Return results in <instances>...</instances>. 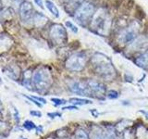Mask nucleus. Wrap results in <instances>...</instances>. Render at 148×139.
Wrapping results in <instances>:
<instances>
[{"label":"nucleus","mask_w":148,"mask_h":139,"mask_svg":"<svg viewBox=\"0 0 148 139\" xmlns=\"http://www.w3.org/2000/svg\"><path fill=\"white\" fill-rule=\"evenodd\" d=\"M92 67L97 74L105 79H110L114 76L115 69L112 61L108 57L102 53H95L91 59Z\"/></svg>","instance_id":"1"},{"label":"nucleus","mask_w":148,"mask_h":139,"mask_svg":"<svg viewBox=\"0 0 148 139\" xmlns=\"http://www.w3.org/2000/svg\"><path fill=\"white\" fill-rule=\"evenodd\" d=\"M90 27L97 34H100L102 35L108 34L111 27V19L105 8H99L95 13L90 22Z\"/></svg>","instance_id":"2"},{"label":"nucleus","mask_w":148,"mask_h":139,"mask_svg":"<svg viewBox=\"0 0 148 139\" xmlns=\"http://www.w3.org/2000/svg\"><path fill=\"white\" fill-rule=\"evenodd\" d=\"M51 83H52V75L47 68H39L32 73V86L35 87L37 91H45L49 88Z\"/></svg>","instance_id":"3"},{"label":"nucleus","mask_w":148,"mask_h":139,"mask_svg":"<svg viewBox=\"0 0 148 139\" xmlns=\"http://www.w3.org/2000/svg\"><path fill=\"white\" fill-rule=\"evenodd\" d=\"M74 13H75L74 18L79 24L82 26H86L88 23L91 22L95 13V5L89 1H85L76 8Z\"/></svg>","instance_id":"4"},{"label":"nucleus","mask_w":148,"mask_h":139,"mask_svg":"<svg viewBox=\"0 0 148 139\" xmlns=\"http://www.w3.org/2000/svg\"><path fill=\"white\" fill-rule=\"evenodd\" d=\"M87 62V57L84 53L78 52L69 56L66 60V68L71 72H81L85 67Z\"/></svg>","instance_id":"5"},{"label":"nucleus","mask_w":148,"mask_h":139,"mask_svg":"<svg viewBox=\"0 0 148 139\" xmlns=\"http://www.w3.org/2000/svg\"><path fill=\"white\" fill-rule=\"evenodd\" d=\"M50 38L56 45H63L66 44L68 41L67 31L65 27L61 24H56L51 25L49 30Z\"/></svg>","instance_id":"6"},{"label":"nucleus","mask_w":148,"mask_h":139,"mask_svg":"<svg viewBox=\"0 0 148 139\" xmlns=\"http://www.w3.org/2000/svg\"><path fill=\"white\" fill-rule=\"evenodd\" d=\"M139 31V26L137 23H132L127 29H124L120 32L119 35V41L123 44H129L136 38V35Z\"/></svg>","instance_id":"7"},{"label":"nucleus","mask_w":148,"mask_h":139,"mask_svg":"<svg viewBox=\"0 0 148 139\" xmlns=\"http://www.w3.org/2000/svg\"><path fill=\"white\" fill-rule=\"evenodd\" d=\"M69 89L73 92L74 94H77L79 96H90L92 95L91 90L89 86H88L87 83H82V82H73L69 85Z\"/></svg>","instance_id":"8"},{"label":"nucleus","mask_w":148,"mask_h":139,"mask_svg":"<svg viewBox=\"0 0 148 139\" xmlns=\"http://www.w3.org/2000/svg\"><path fill=\"white\" fill-rule=\"evenodd\" d=\"M130 47L133 51H140L143 49H148V39L145 36L140 35L136 37L134 39L131 45H130Z\"/></svg>","instance_id":"9"},{"label":"nucleus","mask_w":148,"mask_h":139,"mask_svg":"<svg viewBox=\"0 0 148 139\" xmlns=\"http://www.w3.org/2000/svg\"><path fill=\"white\" fill-rule=\"evenodd\" d=\"M87 85L90 88L92 95H99V96L105 95L106 86L102 83H99L95 80H90L87 82Z\"/></svg>","instance_id":"10"},{"label":"nucleus","mask_w":148,"mask_h":139,"mask_svg":"<svg viewBox=\"0 0 148 139\" xmlns=\"http://www.w3.org/2000/svg\"><path fill=\"white\" fill-rule=\"evenodd\" d=\"M20 12H21V17L23 21H28L29 19H31L32 16V6L30 2L24 1L21 3V8H20Z\"/></svg>","instance_id":"11"},{"label":"nucleus","mask_w":148,"mask_h":139,"mask_svg":"<svg viewBox=\"0 0 148 139\" xmlns=\"http://www.w3.org/2000/svg\"><path fill=\"white\" fill-rule=\"evenodd\" d=\"M32 21H34V25L36 27H43L46 24L48 19L44 14H42L40 12H36L34 15V17H32Z\"/></svg>","instance_id":"12"},{"label":"nucleus","mask_w":148,"mask_h":139,"mask_svg":"<svg viewBox=\"0 0 148 139\" xmlns=\"http://www.w3.org/2000/svg\"><path fill=\"white\" fill-rule=\"evenodd\" d=\"M135 63L138 67L143 69L148 68V49H146L140 57H138L135 59Z\"/></svg>","instance_id":"13"},{"label":"nucleus","mask_w":148,"mask_h":139,"mask_svg":"<svg viewBox=\"0 0 148 139\" xmlns=\"http://www.w3.org/2000/svg\"><path fill=\"white\" fill-rule=\"evenodd\" d=\"M31 71H26L25 72H23V76H22V85H24L27 89H31V86L32 85V77H31Z\"/></svg>","instance_id":"14"},{"label":"nucleus","mask_w":148,"mask_h":139,"mask_svg":"<svg viewBox=\"0 0 148 139\" xmlns=\"http://www.w3.org/2000/svg\"><path fill=\"white\" fill-rule=\"evenodd\" d=\"M45 7L48 10L52 13V15H54V17L58 18L59 17V10L57 8V6L50 0H45Z\"/></svg>","instance_id":"15"},{"label":"nucleus","mask_w":148,"mask_h":139,"mask_svg":"<svg viewBox=\"0 0 148 139\" xmlns=\"http://www.w3.org/2000/svg\"><path fill=\"white\" fill-rule=\"evenodd\" d=\"M5 73H6V75H8L9 78L13 79V80H18V77H20V71H18V68L16 70L15 67H13V66L8 67Z\"/></svg>","instance_id":"16"},{"label":"nucleus","mask_w":148,"mask_h":139,"mask_svg":"<svg viewBox=\"0 0 148 139\" xmlns=\"http://www.w3.org/2000/svg\"><path fill=\"white\" fill-rule=\"evenodd\" d=\"M0 43H1V45H0V52H4V51L8 50L10 47L12 42L8 37H1L0 38Z\"/></svg>","instance_id":"17"},{"label":"nucleus","mask_w":148,"mask_h":139,"mask_svg":"<svg viewBox=\"0 0 148 139\" xmlns=\"http://www.w3.org/2000/svg\"><path fill=\"white\" fill-rule=\"evenodd\" d=\"M69 102L71 104L74 105H86V104H92V102L91 100H88V99H84V98H71L69 99Z\"/></svg>","instance_id":"18"},{"label":"nucleus","mask_w":148,"mask_h":139,"mask_svg":"<svg viewBox=\"0 0 148 139\" xmlns=\"http://www.w3.org/2000/svg\"><path fill=\"white\" fill-rule=\"evenodd\" d=\"M74 136H75V139H90L88 133L83 129H78Z\"/></svg>","instance_id":"19"},{"label":"nucleus","mask_w":148,"mask_h":139,"mask_svg":"<svg viewBox=\"0 0 148 139\" xmlns=\"http://www.w3.org/2000/svg\"><path fill=\"white\" fill-rule=\"evenodd\" d=\"M23 127H24L27 131H32V129H35L36 126L35 124L32 122V120H25L24 123H23Z\"/></svg>","instance_id":"20"},{"label":"nucleus","mask_w":148,"mask_h":139,"mask_svg":"<svg viewBox=\"0 0 148 139\" xmlns=\"http://www.w3.org/2000/svg\"><path fill=\"white\" fill-rule=\"evenodd\" d=\"M8 122L0 120V134H3V136H4V133L8 132Z\"/></svg>","instance_id":"21"},{"label":"nucleus","mask_w":148,"mask_h":139,"mask_svg":"<svg viewBox=\"0 0 148 139\" xmlns=\"http://www.w3.org/2000/svg\"><path fill=\"white\" fill-rule=\"evenodd\" d=\"M65 24H66L67 28H69V29L71 30L72 32H74V34H77V32H78V31H79L78 27H77L76 25H74L71 21H66V23H65Z\"/></svg>","instance_id":"22"},{"label":"nucleus","mask_w":148,"mask_h":139,"mask_svg":"<svg viewBox=\"0 0 148 139\" xmlns=\"http://www.w3.org/2000/svg\"><path fill=\"white\" fill-rule=\"evenodd\" d=\"M102 136H103V139H117L114 132L111 131V130H108V131L105 132V133L102 134Z\"/></svg>","instance_id":"23"},{"label":"nucleus","mask_w":148,"mask_h":139,"mask_svg":"<svg viewBox=\"0 0 148 139\" xmlns=\"http://www.w3.org/2000/svg\"><path fill=\"white\" fill-rule=\"evenodd\" d=\"M108 97L110 99H116L119 97V93L116 90H110L108 93Z\"/></svg>","instance_id":"24"},{"label":"nucleus","mask_w":148,"mask_h":139,"mask_svg":"<svg viewBox=\"0 0 148 139\" xmlns=\"http://www.w3.org/2000/svg\"><path fill=\"white\" fill-rule=\"evenodd\" d=\"M51 101L57 106H61L67 103V101L65 99H60V98H51Z\"/></svg>","instance_id":"25"},{"label":"nucleus","mask_w":148,"mask_h":139,"mask_svg":"<svg viewBox=\"0 0 148 139\" xmlns=\"http://www.w3.org/2000/svg\"><path fill=\"white\" fill-rule=\"evenodd\" d=\"M13 111H14V119H15V122L18 123L20 122V115H18V111L15 107H13Z\"/></svg>","instance_id":"26"},{"label":"nucleus","mask_w":148,"mask_h":139,"mask_svg":"<svg viewBox=\"0 0 148 139\" xmlns=\"http://www.w3.org/2000/svg\"><path fill=\"white\" fill-rule=\"evenodd\" d=\"M30 114L32 116H34V117H38V118L42 117V113L40 112V111H37V110H32L30 112Z\"/></svg>","instance_id":"27"},{"label":"nucleus","mask_w":148,"mask_h":139,"mask_svg":"<svg viewBox=\"0 0 148 139\" xmlns=\"http://www.w3.org/2000/svg\"><path fill=\"white\" fill-rule=\"evenodd\" d=\"M35 99V100H37L39 102V103H41V104H45L46 103V100L45 99V98H43V97H39V96H32Z\"/></svg>","instance_id":"28"},{"label":"nucleus","mask_w":148,"mask_h":139,"mask_svg":"<svg viewBox=\"0 0 148 139\" xmlns=\"http://www.w3.org/2000/svg\"><path fill=\"white\" fill-rule=\"evenodd\" d=\"M35 4L37 6H39L41 8H44V6H43V0H34Z\"/></svg>","instance_id":"29"},{"label":"nucleus","mask_w":148,"mask_h":139,"mask_svg":"<svg viewBox=\"0 0 148 139\" xmlns=\"http://www.w3.org/2000/svg\"><path fill=\"white\" fill-rule=\"evenodd\" d=\"M48 116L50 118H55L56 116H58V117H60L61 116V114L58 113V112H55V113H48Z\"/></svg>","instance_id":"30"},{"label":"nucleus","mask_w":148,"mask_h":139,"mask_svg":"<svg viewBox=\"0 0 148 139\" xmlns=\"http://www.w3.org/2000/svg\"><path fill=\"white\" fill-rule=\"evenodd\" d=\"M62 109H69V110H74V109H78L77 107L75 106H69V107H64Z\"/></svg>","instance_id":"31"},{"label":"nucleus","mask_w":148,"mask_h":139,"mask_svg":"<svg viewBox=\"0 0 148 139\" xmlns=\"http://www.w3.org/2000/svg\"><path fill=\"white\" fill-rule=\"evenodd\" d=\"M92 139H103V136L102 134H94V136H92Z\"/></svg>","instance_id":"32"},{"label":"nucleus","mask_w":148,"mask_h":139,"mask_svg":"<svg viewBox=\"0 0 148 139\" xmlns=\"http://www.w3.org/2000/svg\"><path fill=\"white\" fill-rule=\"evenodd\" d=\"M75 2L77 4H79V5H82L83 2H85V1H84V0H75Z\"/></svg>","instance_id":"33"},{"label":"nucleus","mask_w":148,"mask_h":139,"mask_svg":"<svg viewBox=\"0 0 148 139\" xmlns=\"http://www.w3.org/2000/svg\"><path fill=\"white\" fill-rule=\"evenodd\" d=\"M2 109H3V104L1 102V99H0V110H2Z\"/></svg>","instance_id":"34"},{"label":"nucleus","mask_w":148,"mask_h":139,"mask_svg":"<svg viewBox=\"0 0 148 139\" xmlns=\"http://www.w3.org/2000/svg\"><path fill=\"white\" fill-rule=\"evenodd\" d=\"M5 138V136H3V134H0V139H4Z\"/></svg>","instance_id":"35"},{"label":"nucleus","mask_w":148,"mask_h":139,"mask_svg":"<svg viewBox=\"0 0 148 139\" xmlns=\"http://www.w3.org/2000/svg\"><path fill=\"white\" fill-rule=\"evenodd\" d=\"M2 83V79H1V77H0V85Z\"/></svg>","instance_id":"36"},{"label":"nucleus","mask_w":148,"mask_h":139,"mask_svg":"<svg viewBox=\"0 0 148 139\" xmlns=\"http://www.w3.org/2000/svg\"><path fill=\"white\" fill-rule=\"evenodd\" d=\"M0 117H1V112H0Z\"/></svg>","instance_id":"37"},{"label":"nucleus","mask_w":148,"mask_h":139,"mask_svg":"<svg viewBox=\"0 0 148 139\" xmlns=\"http://www.w3.org/2000/svg\"><path fill=\"white\" fill-rule=\"evenodd\" d=\"M62 139H68V138H62Z\"/></svg>","instance_id":"38"},{"label":"nucleus","mask_w":148,"mask_h":139,"mask_svg":"<svg viewBox=\"0 0 148 139\" xmlns=\"http://www.w3.org/2000/svg\"><path fill=\"white\" fill-rule=\"evenodd\" d=\"M117 139H119V138H117Z\"/></svg>","instance_id":"39"}]
</instances>
